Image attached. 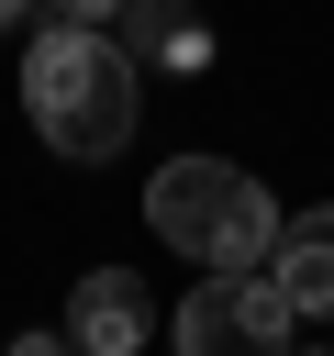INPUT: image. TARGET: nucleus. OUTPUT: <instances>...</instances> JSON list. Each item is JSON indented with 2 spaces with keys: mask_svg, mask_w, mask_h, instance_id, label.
Wrapping results in <instances>:
<instances>
[{
  "mask_svg": "<svg viewBox=\"0 0 334 356\" xmlns=\"http://www.w3.org/2000/svg\"><path fill=\"white\" fill-rule=\"evenodd\" d=\"M22 111L33 134L67 156V167H100L134 145V111H145V67L122 56L111 22H45L22 44Z\"/></svg>",
  "mask_w": 334,
  "mask_h": 356,
  "instance_id": "obj_1",
  "label": "nucleus"
},
{
  "mask_svg": "<svg viewBox=\"0 0 334 356\" xmlns=\"http://www.w3.org/2000/svg\"><path fill=\"white\" fill-rule=\"evenodd\" d=\"M145 234L200 256V267H256L278 245V200L234 167V156H167L145 178Z\"/></svg>",
  "mask_w": 334,
  "mask_h": 356,
  "instance_id": "obj_2",
  "label": "nucleus"
},
{
  "mask_svg": "<svg viewBox=\"0 0 334 356\" xmlns=\"http://www.w3.org/2000/svg\"><path fill=\"white\" fill-rule=\"evenodd\" d=\"M301 312L267 267H212L189 300H178V356H289Z\"/></svg>",
  "mask_w": 334,
  "mask_h": 356,
  "instance_id": "obj_3",
  "label": "nucleus"
},
{
  "mask_svg": "<svg viewBox=\"0 0 334 356\" xmlns=\"http://www.w3.org/2000/svg\"><path fill=\"white\" fill-rule=\"evenodd\" d=\"M67 345H78V356H145V345H156V289H145L134 267H89V278L67 289Z\"/></svg>",
  "mask_w": 334,
  "mask_h": 356,
  "instance_id": "obj_4",
  "label": "nucleus"
},
{
  "mask_svg": "<svg viewBox=\"0 0 334 356\" xmlns=\"http://www.w3.org/2000/svg\"><path fill=\"white\" fill-rule=\"evenodd\" d=\"M267 278L289 289V312H301V323H334V200L278 222V245H267Z\"/></svg>",
  "mask_w": 334,
  "mask_h": 356,
  "instance_id": "obj_5",
  "label": "nucleus"
},
{
  "mask_svg": "<svg viewBox=\"0 0 334 356\" xmlns=\"http://www.w3.org/2000/svg\"><path fill=\"white\" fill-rule=\"evenodd\" d=\"M111 22H122V56L134 67H212V22L189 0H122Z\"/></svg>",
  "mask_w": 334,
  "mask_h": 356,
  "instance_id": "obj_6",
  "label": "nucleus"
},
{
  "mask_svg": "<svg viewBox=\"0 0 334 356\" xmlns=\"http://www.w3.org/2000/svg\"><path fill=\"white\" fill-rule=\"evenodd\" d=\"M0 356H78V345H67V323H56V334H11Z\"/></svg>",
  "mask_w": 334,
  "mask_h": 356,
  "instance_id": "obj_7",
  "label": "nucleus"
},
{
  "mask_svg": "<svg viewBox=\"0 0 334 356\" xmlns=\"http://www.w3.org/2000/svg\"><path fill=\"white\" fill-rule=\"evenodd\" d=\"M45 11H56V22H111L122 0H45Z\"/></svg>",
  "mask_w": 334,
  "mask_h": 356,
  "instance_id": "obj_8",
  "label": "nucleus"
},
{
  "mask_svg": "<svg viewBox=\"0 0 334 356\" xmlns=\"http://www.w3.org/2000/svg\"><path fill=\"white\" fill-rule=\"evenodd\" d=\"M22 11H45V0H0V33H11V22H22Z\"/></svg>",
  "mask_w": 334,
  "mask_h": 356,
  "instance_id": "obj_9",
  "label": "nucleus"
},
{
  "mask_svg": "<svg viewBox=\"0 0 334 356\" xmlns=\"http://www.w3.org/2000/svg\"><path fill=\"white\" fill-rule=\"evenodd\" d=\"M289 356H334V345H289Z\"/></svg>",
  "mask_w": 334,
  "mask_h": 356,
  "instance_id": "obj_10",
  "label": "nucleus"
}]
</instances>
